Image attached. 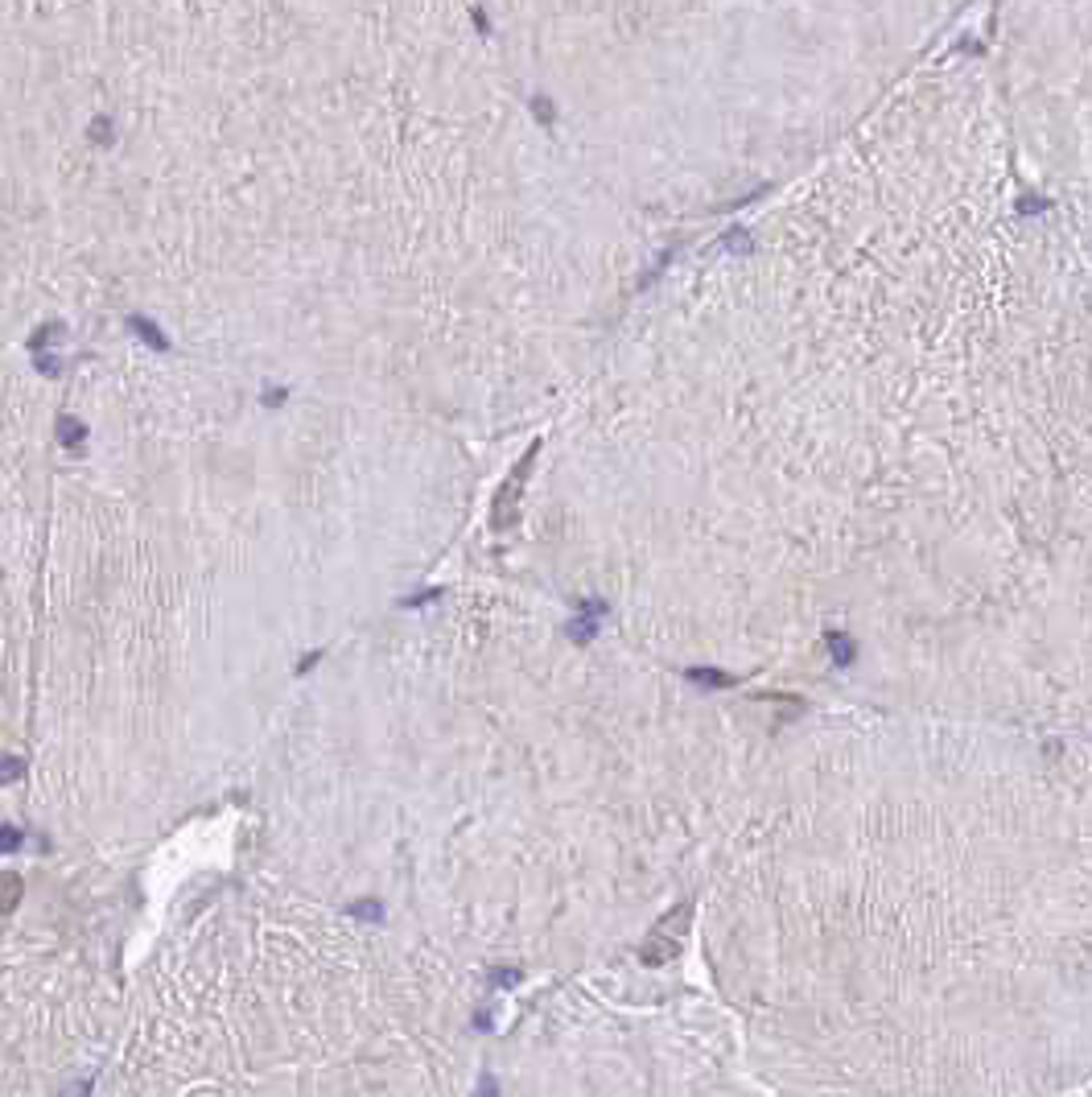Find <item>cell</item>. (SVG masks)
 <instances>
[{"mask_svg":"<svg viewBox=\"0 0 1092 1097\" xmlns=\"http://www.w3.org/2000/svg\"><path fill=\"white\" fill-rule=\"evenodd\" d=\"M380 932L203 920L120 990L87 1097H470L474 1019Z\"/></svg>","mask_w":1092,"mask_h":1097,"instance_id":"1","label":"cell"},{"mask_svg":"<svg viewBox=\"0 0 1092 1097\" xmlns=\"http://www.w3.org/2000/svg\"><path fill=\"white\" fill-rule=\"evenodd\" d=\"M532 458H536V445L524 454V462L512 470V479L499 487V495H495V508H491V520H495V529H512L516 524V504H520V483L528 479V470H532Z\"/></svg>","mask_w":1092,"mask_h":1097,"instance_id":"2","label":"cell"},{"mask_svg":"<svg viewBox=\"0 0 1092 1097\" xmlns=\"http://www.w3.org/2000/svg\"><path fill=\"white\" fill-rule=\"evenodd\" d=\"M602 615H606V603H602V598H585V603H581V615L569 623V640H573V644H590V640L598 636Z\"/></svg>","mask_w":1092,"mask_h":1097,"instance_id":"3","label":"cell"},{"mask_svg":"<svg viewBox=\"0 0 1092 1097\" xmlns=\"http://www.w3.org/2000/svg\"><path fill=\"white\" fill-rule=\"evenodd\" d=\"M684 676H688L693 685H705V689H730V685H734V676L722 672V668H688Z\"/></svg>","mask_w":1092,"mask_h":1097,"instance_id":"4","label":"cell"},{"mask_svg":"<svg viewBox=\"0 0 1092 1097\" xmlns=\"http://www.w3.org/2000/svg\"><path fill=\"white\" fill-rule=\"evenodd\" d=\"M128 330H132V334H140V338H144L153 351H165V347H169V342H165V334L153 327L149 318H140V314H132V318H128Z\"/></svg>","mask_w":1092,"mask_h":1097,"instance_id":"5","label":"cell"},{"mask_svg":"<svg viewBox=\"0 0 1092 1097\" xmlns=\"http://www.w3.org/2000/svg\"><path fill=\"white\" fill-rule=\"evenodd\" d=\"M825 644H829V652H833V660H837L841 668H850V664H854V652H858V648H854V640H850L845 632H829V640H825Z\"/></svg>","mask_w":1092,"mask_h":1097,"instance_id":"6","label":"cell"},{"mask_svg":"<svg viewBox=\"0 0 1092 1097\" xmlns=\"http://www.w3.org/2000/svg\"><path fill=\"white\" fill-rule=\"evenodd\" d=\"M83 438H87V426L79 417H58V441L62 445H83Z\"/></svg>","mask_w":1092,"mask_h":1097,"instance_id":"7","label":"cell"},{"mask_svg":"<svg viewBox=\"0 0 1092 1097\" xmlns=\"http://www.w3.org/2000/svg\"><path fill=\"white\" fill-rule=\"evenodd\" d=\"M25 760L21 755H0V784H12V780H21L25 775Z\"/></svg>","mask_w":1092,"mask_h":1097,"instance_id":"8","label":"cell"},{"mask_svg":"<svg viewBox=\"0 0 1092 1097\" xmlns=\"http://www.w3.org/2000/svg\"><path fill=\"white\" fill-rule=\"evenodd\" d=\"M722 248H730V252H751L755 244H751V235H747L742 227H734V231H726V235H722Z\"/></svg>","mask_w":1092,"mask_h":1097,"instance_id":"9","label":"cell"},{"mask_svg":"<svg viewBox=\"0 0 1092 1097\" xmlns=\"http://www.w3.org/2000/svg\"><path fill=\"white\" fill-rule=\"evenodd\" d=\"M91 140H100V145H111V120H108V116L91 120Z\"/></svg>","mask_w":1092,"mask_h":1097,"instance_id":"10","label":"cell"},{"mask_svg":"<svg viewBox=\"0 0 1092 1097\" xmlns=\"http://www.w3.org/2000/svg\"><path fill=\"white\" fill-rule=\"evenodd\" d=\"M1047 207H1051L1047 199H1022V203H1018V211H1022V215H1031V211H1047Z\"/></svg>","mask_w":1092,"mask_h":1097,"instance_id":"11","label":"cell"},{"mask_svg":"<svg viewBox=\"0 0 1092 1097\" xmlns=\"http://www.w3.org/2000/svg\"><path fill=\"white\" fill-rule=\"evenodd\" d=\"M532 111L541 116V124H552V104H548L545 96H536V104H532Z\"/></svg>","mask_w":1092,"mask_h":1097,"instance_id":"12","label":"cell"},{"mask_svg":"<svg viewBox=\"0 0 1092 1097\" xmlns=\"http://www.w3.org/2000/svg\"><path fill=\"white\" fill-rule=\"evenodd\" d=\"M281 401H285V388H272V392H268V396H264V405H272V409H277V405H281Z\"/></svg>","mask_w":1092,"mask_h":1097,"instance_id":"13","label":"cell"}]
</instances>
